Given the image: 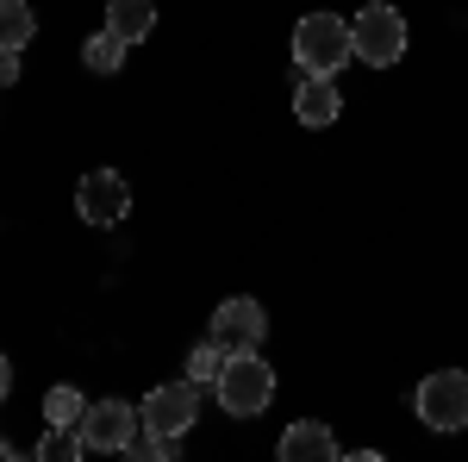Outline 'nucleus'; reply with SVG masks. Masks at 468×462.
<instances>
[{"mask_svg": "<svg viewBox=\"0 0 468 462\" xmlns=\"http://www.w3.org/2000/svg\"><path fill=\"white\" fill-rule=\"evenodd\" d=\"M81 450H88L81 425H50V431H44V444H37V457H44V462H75Z\"/></svg>", "mask_w": 468, "mask_h": 462, "instance_id": "14", "label": "nucleus"}, {"mask_svg": "<svg viewBox=\"0 0 468 462\" xmlns=\"http://www.w3.org/2000/svg\"><path fill=\"white\" fill-rule=\"evenodd\" d=\"M207 338H213L225 356H238V350H262V338H269V313L256 306L250 294H238V300H225V306L213 313V331H207Z\"/></svg>", "mask_w": 468, "mask_h": 462, "instance_id": "8", "label": "nucleus"}, {"mask_svg": "<svg viewBox=\"0 0 468 462\" xmlns=\"http://www.w3.org/2000/svg\"><path fill=\"white\" fill-rule=\"evenodd\" d=\"M194 413H200V388H194V381H163V388H150L144 406H138V419H144L150 437H187Z\"/></svg>", "mask_w": 468, "mask_h": 462, "instance_id": "5", "label": "nucleus"}, {"mask_svg": "<svg viewBox=\"0 0 468 462\" xmlns=\"http://www.w3.org/2000/svg\"><path fill=\"white\" fill-rule=\"evenodd\" d=\"M412 413L431 431H463L468 425V375L463 369H431L419 393H412Z\"/></svg>", "mask_w": 468, "mask_h": 462, "instance_id": "4", "label": "nucleus"}, {"mask_svg": "<svg viewBox=\"0 0 468 462\" xmlns=\"http://www.w3.org/2000/svg\"><path fill=\"white\" fill-rule=\"evenodd\" d=\"M337 113H344V94H337V81H331V75H306V81L293 88V119H300V125L324 132Z\"/></svg>", "mask_w": 468, "mask_h": 462, "instance_id": "9", "label": "nucleus"}, {"mask_svg": "<svg viewBox=\"0 0 468 462\" xmlns=\"http://www.w3.org/2000/svg\"><path fill=\"white\" fill-rule=\"evenodd\" d=\"M19 81V50H0V88H13Z\"/></svg>", "mask_w": 468, "mask_h": 462, "instance_id": "17", "label": "nucleus"}, {"mask_svg": "<svg viewBox=\"0 0 468 462\" xmlns=\"http://www.w3.org/2000/svg\"><path fill=\"white\" fill-rule=\"evenodd\" d=\"M81 413H88V400H81L75 388H50L44 393V419H50V425H81Z\"/></svg>", "mask_w": 468, "mask_h": 462, "instance_id": "16", "label": "nucleus"}, {"mask_svg": "<svg viewBox=\"0 0 468 462\" xmlns=\"http://www.w3.org/2000/svg\"><path fill=\"white\" fill-rule=\"evenodd\" d=\"M350 57H356L350 19H337V13H306V19L293 26V63L306 75H337Z\"/></svg>", "mask_w": 468, "mask_h": 462, "instance_id": "2", "label": "nucleus"}, {"mask_svg": "<svg viewBox=\"0 0 468 462\" xmlns=\"http://www.w3.org/2000/svg\"><path fill=\"white\" fill-rule=\"evenodd\" d=\"M138 406H125V400H94L88 413H81V437H88V450H107V457H125L132 444H138Z\"/></svg>", "mask_w": 468, "mask_h": 462, "instance_id": "6", "label": "nucleus"}, {"mask_svg": "<svg viewBox=\"0 0 468 462\" xmlns=\"http://www.w3.org/2000/svg\"><path fill=\"white\" fill-rule=\"evenodd\" d=\"M218 369H225V350H218L213 338L194 344V356H187V381H194V388H218Z\"/></svg>", "mask_w": 468, "mask_h": 462, "instance_id": "15", "label": "nucleus"}, {"mask_svg": "<svg viewBox=\"0 0 468 462\" xmlns=\"http://www.w3.org/2000/svg\"><path fill=\"white\" fill-rule=\"evenodd\" d=\"M213 393H218V406H225L231 419H256V413H269V400H275V369L262 362V350H238V356H225Z\"/></svg>", "mask_w": 468, "mask_h": 462, "instance_id": "1", "label": "nucleus"}, {"mask_svg": "<svg viewBox=\"0 0 468 462\" xmlns=\"http://www.w3.org/2000/svg\"><path fill=\"white\" fill-rule=\"evenodd\" d=\"M156 26V0H107V32L125 44H144Z\"/></svg>", "mask_w": 468, "mask_h": 462, "instance_id": "11", "label": "nucleus"}, {"mask_svg": "<svg viewBox=\"0 0 468 462\" xmlns=\"http://www.w3.org/2000/svg\"><path fill=\"white\" fill-rule=\"evenodd\" d=\"M125 50H132L125 38H112V32H94L88 44H81V63H88L94 75H119V70H125Z\"/></svg>", "mask_w": 468, "mask_h": 462, "instance_id": "12", "label": "nucleus"}, {"mask_svg": "<svg viewBox=\"0 0 468 462\" xmlns=\"http://www.w3.org/2000/svg\"><path fill=\"white\" fill-rule=\"evenodd\" d=\"M32 32H37L32 6H26V0H0V50H26Z\"/></svg>", "mask_w": 468, "mask_h": 462, "instance_id": "13", "label": "nucleus"}, {"mask_svg": "<svg viewBox=\"0 0 468 462\" xmlns=\"http://www.w3.org/2000/svg\"><path fill=\"white\" fill-rule=\"evenodd\" d=\"M331 457H344V450H337V437H331L324 419H300V425H288V437H282V462H331Z\"/></svg>", "mask_w": 468, "mask_h": 462, "instance_id": "10", "label": "nucleus"}, {"mask_svg": "<svg viewBox=\"0 0 468 462\" xmlns=\"http://www.w3.org/2000/svg\"><path fill=\"white\" fill-rule=\"evenodd\" d=\"M350 44H356V57L368 70H394L399 57H406V19H399V6L368 0L356 19H350Z\"/></svg>", "mask_w": 468, "mask_h": 462, "instance_id": "3", "label": "nucleus"}, {"mask_svg": "<svg viewBox=\"0 0 468 462\" xmlns=\"http://www.w3.org/2000/svg\"><path fill=\"white\" fill-rule=\"evenodd\" d=\"M75 213L88 219V225H119V219L132 213V188H125V176L119 169H88L81 176V188H75Z\"/></svg>", "mask_w": 468, "mask_h": 462, "instance_id": "7", "label": "nucleus"}, {"mask_svg": "<svg viewBox=\"0 0 468 462\" xmlns=\"http://www.w3.org/2000/svg\"><path fill=\"white\" fill-rule=\"evenodd\" d=\"M13 393V369H6V356H0V400Z\"/></svg>", "mask_w": 468, "mask_h": 462, "instance_id": "18", "label": "nucleus"}]
</instances>
